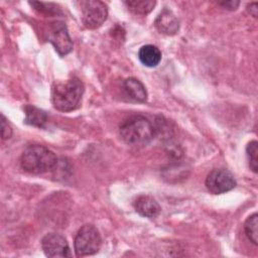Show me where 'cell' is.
Wrapping results in <instances>:
<instances>
[{
	"mask_svg": "<svg viewBox=\"0 0 258 258\" xmlns=\"http://www.w3.org/2000/svg\"><path fill=\"white\" fill-rule=\"evenodd\" d=\"M120 135L129 145H145L154 135L155 128L152 123L142 115H132L125 118L120 124Z\"/></svg>",
	"mask_w": 258,
	"mask_h": 258,
	"instance_id": "1",
	"label": "cell"
},
{
	"mask_svg": "<svg viewBox=\"0 0 258 258\" xmlns=\"http://www.w3.org/2000/svg\"><path fill=\"white\" fill-rule=\"evenodd\" d=\"M84 91V85L78 78H71L64 82H58L52 88V104L59 111H73L79 107Z\"/></svg>",
	"mask_w": 258,
	"mask_h": 258,
	"instance_id": "2",
	"label": "cell"
},
{
	"mask_svg": "<svg viewBox=\"0 0 258 258\" xmlns=\"http://www.w3.org/2000/svg\"><path fill=\"white\" fill-rule=\"evenodd\" d=\"M57 158L55 154L47 147L39 144L28 146L21 154V167L32 174H41L47 172L56 165Z\"/></svg>",
	"mask_w": 258,
	"mask_h": 258,
	"instance_id": "3",
	"label": "cell"
},
{
	"mask_svg": "<svg viewBox=\"0 0 258 258\" xmlns=\"http://www.w3.org/2000/svg\"><path fill=\"white\" fill-rule=\"evenodd\" d=\"M101 244L102 239L97 228L93 225H85L75 237V252L77 256H90L100 250Z\"/></svg>",
	"mask_w": 258,
	"mask_h": 258,
	"instance_id": "4",
	"label": "cell"
},
{
	"mask_svg": "<svg viewBox=\"0 0 258 258\" xmlns=\"http://www.w3.org/2000/svg\"><path fill=\"white\" fill-rule=\"evenodd\" d=\"M82 21L86 28L96 29L100 27L108 16L107 5L99 0L81 2Z\"/></svg>",
	"mask_w": 258,
	"mask_h": 258,
	"instance_id": "5",
	"label": "cell"
},
{
	"mask_svg": "<svg viewBox=\"0 0 258 258\" xmlns=\"http://www.w3.org/2000/svg\"><path fill=\"white\" fill-rule=\"evenodd\" d=\"M205 183L208 190L215 195L230 191L236 186L234 175L225 168H215L211 170L206 177Z\"/></svg>",
	"mask_w": 258,
	"mask_h": 258,
	"instance_id": "6",
	"label": "cell"
},
{
	"mask_svg": "<svg viewBox=\"0 0 258 258\" xmlns=\"http://www.w3.org/2000/svg\"><path fill=\"white\" fill-rule=\"evenodd\" d=\"M48 40L61 56L67 55L73 49V41L67 26L60 21H54L48 26Z\"/></svg>",
	"mask_w": 258,
	"mask_h": 258,
	"instance_id": "7",
	"label": "cell"
},
{
	"mask_svg": "<svg viewBox=\"0 0 258 258\" xmlns=\"http://www.w3.org/2000/svg\"><path fill=\"white\" fill-rule=\"evenodd\" d=\"M41 247L47 257H71L70 246L63 236L56 233L45 235L41 240Z\"/></svg>",
	"mask_w": 258,
	"mask_h": 258,
	"instance_id": "8",
	"label": "cell"
},
{
	"mask_svg": "<svg viewBox=\"0 0 258 258\" xmlns=\"http://www.w3.org/2000/svg\"><path fill=\"white\" fill-rule=\"evenodd\" d=\"M154 25L160 33L166 35H173L179 29V23L177 18L167 8H164L159 13V15L155 19Z\"/></svg>",
	"mask_w": 258,
	"mask_h": 258,
	"instance_id": "9",
	"label": "cell"
},
{
	"mask_svg": "<svg viewBox=\"0 0 258 258\" xmlns=\"http://www.w3.org/2000/svg\"><path fill=\"white\" fill-rule=\"evenodd\" d=\"M135 211L142 217L153 219L160 213V206L150 196H140L133 203Z\"/></svg>",
	"mask_w": 258,
	"mask_h": 258,
	"instance_id": "10",
	"label": "cell"
},
{
	"mask_svg": "<svg viewBox=\"0 0 258 258\" xmlns=\"http://www.w3.org/2000/svg\"><path fill=\"white\" fill-rule=\"evenodd\" d=\"M123 90L125 95L134 102H145L147 92L143 84L134 78H128L123 82Z\"/></svg>",
	"mask_w": 258,
	"mask_h": 258,
	"instance_id": "11",
	"label": "cell"
},
{
	"mask_svg": "<svg viewBox=\"0 0 258 258\" xmlns=\"http://www.w3.org/2000/svg\"><path fill=\"white\" fill-rule=\"evenodd\" d=\"M138 58L145 67L153 68L160 62L161 51L157 46L153 44H146L139 49Z\"/></svg>",
	"mask_w": 258,
	"mask_h": 258,
	"instance_id": "12",
	"label": "cell"
},
{
	"mask_svg": "<svg viewBox=\"0 0 258 258\" xmlns=\"http://www.w3.org/2000/svg\"><path fill=\"white\" fill-rule=\"evenodd\" d=\"M24 112H25L24 122L28 125L42 128L47 122L46 113L39 108L28 105L24 108Z\"/></svg>",
	"mask_w": 258,
	"mask_h": 258,
	"instance_id": "13",
	"label": "cell"
},
{
	"mask_svg": "<svg viewBox=\"0 0 258 258\" xmlns=\"http://www.w3.org/2000/svg\"><path fill=\"white\" fill-rule=\"evenodd\" d=\"M126 6L130 11L135 14L145 15L152 11L156 2L151 0H134V1H125Z\"/></svg>",
	"mask_w": 258,
	"mask_h": 258,
	"instance_id": "14",
	"label": "cell"
},
{
	"mask_svg": "<svg viewBox=\"0 0 258 258\" xmlns=\"http://www.w3.org/2000/svg\"><path fill=\"white\" fill-rule=\"evenodd\" d=\"M244 229L248 239L254 244H258V215L254 213L247 218L244 224Z\"/></svg>",
	"mask_w": 258,
	"mask_h": 258,
	"instance_id": "15",
	"label": "cell"
},
{
	"mask_svg": "<svg viewBox=\"0 0 258 258\" xmlns=\"http://www.w3.org/2000/svg\"><path fill=\"white\" fill-rule=\"evenodd\" d=\"M246 154L248 158V163L250 169L257 173L258 171V142L256 140H252L248 143L246 147Z\"/></svg>",
	"mask_w": 258,
	"mask_h": 258,
	"instance_id": "16",
	"label": "cell"
},
{
	"mask_svg": "<svg viewBox=\"0 0 258 258\" xmlns=\"http://www.w3.org/2000/svg\"><path fill=\"white\" fill-rule=\"evenodd\" d=\"M29 4L39 12H43L46 14H57L61 13L57 5L53 3H44V2H29Z\"/></svg>",
	"mask_w": 258,
	"mask_h": 258,
	"instance_id": "17",
	"label": "cell"
},
{
	"mask_svg": "<svg viewBox=\"0 0 258 258\" xmlns=\"http://www.w3.org/2000/svg\"><path fill=\"white\" fill-rule=\"evenodd\" d=\"M12 135V128L11 126L8 124L6 118L1 115V136L2 139H8L10 138Z\"/></svg>",
	"mask_w": 258,
	"mask_h": 258,
	"instance_id": "18",
	"label": "cell"
},
{
	"mask_svg": "<svg viewBox=\"0 0 258 258\" xmlns=\"http://www.w3.org/2000/svg\"><path fill=\"white\" fill-rule=\"evenodd\" d=\"M219 4L221 6H223L225 9H228V10H235L237 9V7L239 6L240 2L239 1H236V0H229V1H220Z\"/></svg>",
	"mask_w": 258,
	"mask_h": 258,
	"instance_id": "19",
	"label": "cell"
},
{
	"mask_svg": "<svg viewBox=\"0 0 258 258\" xmlns=\"http://www.w3.org/2000/svg\"><path fill=\"white\" fill-rule=\"evenodd\" d=\"M247 11L251 16H253L254 18H257V16H258V4H257V2L250 3L247 6Z\"/></svg>",
	"mask_w": 258,
	"mask_h": 258,
	"instance_id": "20",
	"label": "cell"
}]
</instances>
